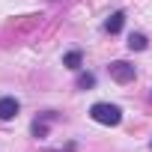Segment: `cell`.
<instances>
[{"label":"cell","mask_w":152,"mask_h":152,"mask_svg":"<svg viewBox=\"0 0 152 152\" xmlns=\"http://www.w3.org/2000/svg\"><path fill=\"white\" fill-rule=\"evenodd\" d=\"M90 116H93L96 122H102V125H119V119H122V110H119L116 104L96 102V104L90 107Z\"/></svg>","instance_id":"obj_1"},{"label":"cell","mask_w":152,"mask_h":152,"mask_svg":"<svg viewBox=\"0 0 152 152\" xmlns=\"http://www.w3.org/2000/svg\"><path fill=\"white\" fill-rule=\"evenodd\" d=\"M107 72H110V78H113L116 84H131V81H134V66L125 63V60H113V63L107 66Z\"/></svg>","instance_id":"obj_2"},{"label":"cell","mask_w":152,"mask_h":152,"mask_svg":"<svg viewBox=\"0 0 152 152\" xmlns=\"http://www.w3.org/2000/svg\"><path fill=\"white\" fill-rule=\"evenodd\" d=\"M63 66H69V69H81V51H69V54L63 57Z\"/></svg>","instance_id":"obj_7"},{"label":"cell","mask_w":152,"mask_h":152,"mask_svg":"<svg viewBox=\"0 0 152 152\" xmlns=\"http://www.w3.org/2000/svg\"><path fill=\"white\" fill-rule=\"evenodd\" d=\"M128 48H131V51H143V48H146V36H143V33H131V36H128Z\"/></svg>","instance_id":"obj_6"},{"label":"cell","mask_w":152,"mask_h":152,"mask_svg":"<svg viewBox=\"0 0 152 152\" xmlns=\"http://www.w3.org/2000/svg\"><path fill=\"white\" fill-rule=\"evenodd\" d=\"M15 113H18V102H15L12 96L0 99V119H12Z\"/></svg>","instance_id":"obj_3"},{"label":"cell","mask_w":152,"mask_h":152,"mask_svg":"<svg viewBox=\"0 0 152 152\" xmlns=\"http://www.w3.org/2000/svg\"><path fill=\"white\" fill-rule=\"evenodd\" d=\"M122 24H125V12H113V15L104 21V30H107V33H119Z\"/></svg>","instance_id":"obj_4"},{"label":"cell","mask_w":152,"mask_h":152,"mask_svg":"<svg viewBox=\"0 0 152 152\" xmlns=\"http://www.w3.org/2000/svg\"><path fill=\"white\" fill-rule=\"evenodd\" d=\"M75 87H78V90H93L96 87V75H78V81H75Z\"/></svg>","instance_id":"obj_5"}]
</instances>
